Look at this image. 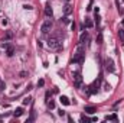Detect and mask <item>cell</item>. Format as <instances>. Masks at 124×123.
<instances>
[{
  "label": "cell",
  "instance_id": "cell-1",
  "mask_svg": "<svg viewBox=\"0 0 124 123\" xmlns=\"http://www.w3.org/2000/svg\"><path fill=\"white\" fill-rule=\"evenodd\" d=\"M48 46L52 48V49H61L62 48V43H61V41L58 38H51L48 41Z\"/></svg>",
  "mask_w": 124,
  "mask_h": 123
},
{
  "label": "cell",
  "instance_id": "cell-2",
  "mask_svg": "<svg viewBox=\"0 0 124 123\" xmlns=\"http://www.w3.org/2000/svg\"><path fill=\"white\" fill-rule=\"evenodd\" d=\"M52 29V20H45L40 26V32L42 33H48L49 30Z\"/></svg>",
  "mask_w": 124,
  "mask_h": 123
},
{
  "label": "cell",
  "instance_id": "cell-3",
  "mask_svg": "<svg viewBox=\"0 0 124 123\" xmlns=\"http://www.w3.org/2000/svg\"><path fill=\"white\" fill-rule=\"evenodd\" d=\"M104 64H105V68H107V71H108V72H114V71H116V67H114V61H113L111 58H107Z\"/></svg>",
  "mask_w": 124,
  "mask_h": 123
},
{
  "label": "cell",
  "instance_id": "cell-4",
  "mask_svg": "<svg viewBox=\"0 0 124 123\" xmlns=\"http://www.w3.org/2000/svg\"><path fill=\"white\" fill-rule=\"evenodd\" d=\"M81 86H82V75L79 72H77L75 77H74V87L75 88H79Z\"/></svg>",
  "mask_w": 124,
  "mask_h": 123
},
{
  "label": "cell",
  "instance_id": "cell-5",
  "mask_svg": "<svg viewBox=\"0 0 124 123\" xmlns=\"http://www.w3.org/2000/svg\"><path fill=\"white\" fill-rule=\"evenodd\" d=\"M45 14H46L48 17H52V14H53V12H52V7H51V4H49V3L45 6Z\"/></svg>",
  "mask_w": 124,
  "mask_h": 123
},
{
  "label": "cell",
  "instance_id": "cell-6",
  "mask_svg": "<svg viewBox=\"0 0 124 123\" xmlns=\"http://www.w3.org/2000/svg\"><path fill=\"white\" fill-rule=\"evenodd\" d=\"M84 112H85V113H88V115H94V113L97 112V109H95L94 106H85Z\"/></svg>",
  "mask_w": 124,
  "mask_h": 123
},
{
  "label": "cell",
  "instance_id": "cell-7",
  "mask_svg": "<svg viewBox=\"0 0 124 123\" xmlns=\"http://www.w3.org/2000/svg\"><path fill=\"white\" fill-rule=\"evenodd\" d=\"M59 101H61L64 106H69V104H71L69 99H68V97H65V96H61V97H59Z\"/></svg>",
  "mask_w": 124,
  "mask_h": 123
},
{
  "label": "cell",
  "instance_id": "cell-8",
  "mask_svg": "<svg viewBox=\"0 0 124 123\" xmlns=\"http://www.w3.org/2000/svg\"><path fill=\"white\" fill-rule=\"evenodd\" d=\"M88 39V33L87 32H84V33H81V36H79V43H85V41Z\"/></svg>",
  "mask_w": 124,
  "mask_h": 123
},
{
  "label": "cell",
  "instance_id": "cell-9",
  "mask_svg": "<svg viewBox=\"0 0 124 123\" xmlns=\"http://www.w3.org/2000/svg\"><path fill=\"white\" fill-rule=\"evenodd\" d=\"M13 54H14V48L9 45V46L6 48V55H7V57H13Z\"/></svg>",
  "mask_w": 124,
  "mask_h": 123
},
{
  "label": "cell",
  "instance_id": "cell-10",
  "mask_svg": "<svg viewBox=\"0 0 124 123\" xmlns=\"http://www.w3.org/2000/svg\"><path fill=\"white\" fill-rule=\"evenodd\" d=\"M22 115H23V109H22V107H17V109L14 110V113H13L14 117H20Z\"/></svg>",
  "mask_w": 124,
  "mask_h": 123
},
{
  "label": "cell",
  "instance_id": "cell-11",
  "mask_svg": "<svg viewBox=\"0 0 124 123\" xmlns=\"http://www.w3.org/2000/svg\"><path fill=\"white\" fill-rule=\"evenodd\" d=\"M105 120H114V122H117L118 117H117L116 113H113V115H110V116H105Z\"/></svg>",
  "mask_w": 124,
  "mask_h": 123
},
{
  "label": "cell",
  "instance_id": "cell-12",
  "mask_svg": "<svg viewBox=\"0 0 124 123\" xmlns=\"http://www.w3.org/2000/svg\"><path fill=\"white\" fill-rule=\"evenodd\" d=\"M72 12V7H71V4H65V7H64V13L65 14H69Z\"/></svg>",
  "mask_w": 124,
  "mask_h": 123
},
{
  "label": "cell",
  "instance_id": "cell-13",
  "mask_svg": "<svg viewBox=\"0 0 124 123\" xmlns=\"http://www.w3.org/2000/svg\"><path fill=\"white\" fill-rule=\"evenodd\" d=\"M94 26V23H92V20L91 19H85V28H88V29H91Z\"/></svg>",
  "mask_w": 124,
  "mask_h": 123
},
{
  "label": "cell",
  "instance_id": "cell-14",
  "mask_svg": "<svg viewBox=\"0 0 124 123\" xmlns=\"http://www.w3.org/2000/svg\"><path fill=\"white\" fill-rule=\"evenodd\" d=\"M12 38H13V33H12V32H6V35H4L3 41H10Z\"/></svg>",
  "mask_w": 124,
  "mask_h": 123
},
{
  "label": "cell",
  "instance_id": "cell-15",
  "mask_svg": "<svg viewBox=\"0 0 124 123\" xmlns=\"http://www.w3.org/2000/svg\"><path fill=\"white\" fill-rule=\"evenodd\" d=\"M35 117H36V115H35V110H32V112H30V117L27 119V123L33 122V120H35Z\"/></svg>",
  "mask_w": 124,
  "mask_h": 123
},
{
  "label": "cell",
  "instance_id": "cell-16",
  "mask_svg": "<svg viewBox=\"0 0 124 123\" xmlns=\"http://www.w3.org/2000/svg\"><path fill=\"white\" fill-rule=\"evenodd\" d=\"M30 103H32V97H25V99H23V104H25V106H27V104H30Z\"/></svg>",
  "mask_w": 124,
  "mask_h": 123
},
{
  "label": "cell",
  "instance_id": "cell-17",
  "mask_svg": "<svg viewBox=\"0 0 124 123\" xmlns=\"http://www.w3.org/2000/svg\"><path fill=\"white\" fill-rule=\"evenodd\" d=\"M118 36H120V39H121V42H123V45H124V30L123 29L118 30Z\"/></svg>",
  "mask_w": 124,
  "mask_h": 123
},
{
  "label": "cell",
  "instance_id": "cell-18",
  "mask_svg": "<svg viewBox=\"0 0 124 123\" xmlns=\"http://www.w3.org/2000/svg\"><path fill=\"white\" fill-rule=\"evenodd\" d=\"M97 43H103V33L100 32L98 36H97Z\"/></svg>",
  "mask_w": 124,
  "mask_h": 123
},
{
  "label": "cell",
  "instance_id": "cell-19",
  "mask_svg": "<svg viewBox=\"0 0 124 123\" xmlns=\"http://www.w3.org/2000/svg\"><path fill=\"white\" fill-rule=\"evenodd\" d=\"M61 22H62V23H65V25H68V23H69V19H68L66 16H64V17L61 19Z\"/></svg>",
  "mask_w": 124,
  "mask_h": 123
},
{
  "label": "cell",
  "instance_id": "cell-20",
  "mask_svg": "<svg viewBox=\"0 0 124 123\" xmlns=\"http://www.w3.org/2000/svg\"><path fill=\"white\" fill-rule=\"evenodd\" d=\"M48 107H49V109H55V101H52V100L48 101Z\"/></svg>",
  "mask_w": 124,
  "mask_h": 123
},
{
  "label": "cell",
  "instance_id": "cell-21",
  "mask_svg": "<svg viewBox=\"0 0 124 123\" xmlns=\"http://www.w3.org/2000/svg\"><path fill=\"white\" fill-rule=\"evenodd\" d=\"M6 88V84H4V81L3 80H0V91H3Z\"/></svg>",
  "mask_w": 124,
  "mask_h": 123
},
{
  "label": "cell",
  "instance_id": "cell-22",
  "mask_svg": "<svg viewBox=\"0 0 124 123\" xmlns=\"http://www.w3.org/2000/svg\"><path fill=\"white\" fill-rule=\"evenodd\" d=\"M23 9H25V10H32L33 7H32L30 4H25V6H23Z\"/></svg>",
  "mask_w": 124,
  "mask_h": 123
},
{
  "label": "cell",
  "instance_id": "cell-23",
  "mask_svg": "<svg viewBox=\"0 0 124 123\" xmlns=\"http://www.w3.org/2000/svg\"><path fill=\"white\" fill-rule=\"evenodd\" d=\"M100 20H101V17H100V16H98V13H97V14H95V23H97V25H100Z\"/></svg>",
  "mask_w": 124,
  "mask_h": 123
},
{
  "label": "cell",
  "instance_id": "cell-24",
  "mask_svg": "<svg viewBox=\"0 0 124 123\" xmlns=\"http://www.w3.org/2000/svg\"><path fill=\"white\" fill-rule=\"evenodd\" d=\"M110 88H111V86H110L108 83H105V84H104V90H105V91H108Z\"/></svg>",
  "mask_w": 124,
  "mask_h": 123
},
{
  "label": "cell",
  "instance_id": "cell-25",
  "mask_svg": "<svg viewBox=\"0 0 124 123\" xmlns=\"http://www.w3.org/2000/svg\"><path fill=\"white\" fill-rule=\"evenodd\" d=\"M91 119H88L87 116H81V122H90Z\"/></svg>",
  "mask_w": 124,
  "mask_h": 123
},
{
  "label": "cell",
  "instance_id": "cell-26",
  "mask_svg": "<svg viewBox=\"0 0 124 123\" xmlns=\"http://www.w3.org/2000/svg\"><path fill=\"white\" fill-rule=\"evenodd\" d=\"M19 75H20L22 78H25V77L27 75V72H26V71H20V74H19Z\"/></svg>",
  "mask_w": 124,
  "mask_h": 123
},
{
  "label": "cell",
  "instance_id": "cell-27",
  "mask_svg": "<svg viewBox=\"0 0 124 123\" xmlns=\"http://www.w3.org/2000/svg\"><path fill=\"white\" fill-rule=\"evenodd\" d=\"M43 84H45L43 80H39V81H38V87H43Z\"/></svg>",
  "mask_w": 124,
  "mask_h": 123
},
{
  "label": "cell",
  "instance_id": "cell-28",
  "mask_svg": "<svg viewBox=\"0 0 124 123\" xmlns=\"http://www.w3.org/2000/svg\"><path fill=\"white\" fill-rule=\"evenodd\" d=\"M58 115H59V116H65V112H64V110H59Z\"/></svg>",
  "mask_w": 124,
  "mask_h": 123
},
{
  "label": "cell",
  "instance_id": "cell-29",
  "mask_svg": "<svg viewBox=\"0 0 124 123\" xmlns=\"http://www.w3.org/2000/svg\"><path fill=\"white\" fill-rule=\"evenodd\" d=\"M123 26H124V19H123Z\"/></svg>",
  "mask_w": 124,
  "mask_h": 123
},
{
  "label": "cell",
  "instance_id": "cell-30",
  "mask_svg": "<svg viewBox=\"0 0 124 123\" xmlns=\"http://www.w3.org/2000/svg\"><path fill=\"white\" fill-rule=\"evenodd\" d=\"M66 1H69V0H66Z\"/></svg>",
  "mask_w": 124,
  "mask_h": 123
}]
</instances>
